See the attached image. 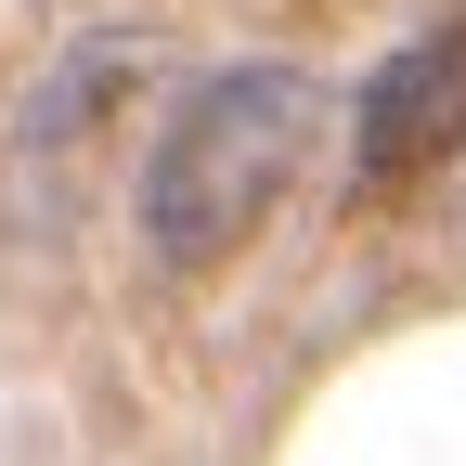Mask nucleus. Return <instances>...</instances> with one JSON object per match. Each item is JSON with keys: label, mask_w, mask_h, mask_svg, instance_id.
<instances>
[{"label": "nucleus", "mask_w": 466, "mask_h": 466, "mask_svg": "<svg viewBox=\"0 0 466 466\" xmlns=\"http://www.w3.org/2000/svg\"><path fill=\"white\" fill-rule=\"evenodd\" d=\"M311 78L299 66H220L208 91H182V116L143 156V247L168 272H220L247 233L272 220V195L311 156Z\"/></svg>", "instance_id": "f257e3e1"}, {"label": "nucleus", "mask_w": 466, "mask_h": 466, "mask_svg": "<svg viewBox=\"0 0 466 466\" xmlns=\"http://www.w3.org/2000/svg\"><path fill=\"white\" fill-rule=\"evenodd\" d=\"M453 143H466V26H441V39L376 66V91H363V182H415Z\"/></svg>", "instance_id": "f03ea898"}]
</instances>
